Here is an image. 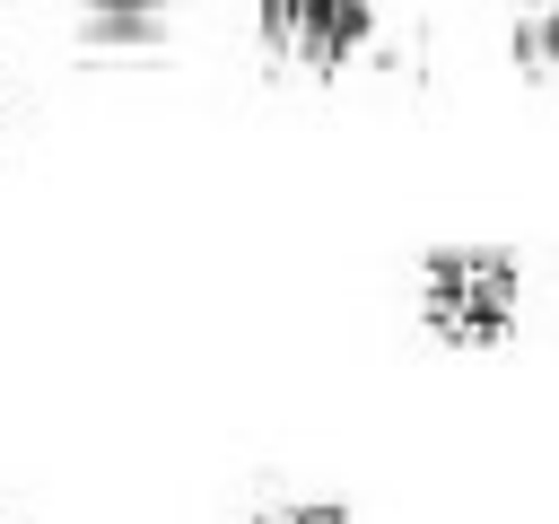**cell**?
I'll return each mask as SVG.
<instances>
[{
	"label": "cell",
	"instance_id": "1",
	"mask_svg": "<svg viewBox=\"0 0 559 524\" xmlns=\"http://www.w3.org/2000/svg\"><path fill=\"white\" fill-rule=\"evenodd\" d=\"M245 17H253L262 61L288 79H314V87L393 70V52H402L384 0H245Z\"/></svg>",
	"mask_w": 559,
	"mask_h": 524
},
{
	"label": "cell",
	"instance_id": "5",
	"mask_svg": "<svg viewBox=\"0 0 559 524\" xmlns=\"http://www.w3.org/2000/svg\"><path fill=\"white\" fill-rule=\"evenodd\" d=\"M253 524H349V507L341 498H271Z\"/></svg>",
	"mask_w": 559,
	"mask_h": 524
},
{
	"label": "cell",
	"instance_id": "2",
	"mask_svg": "<svg viewBox=\"0 0 559 524\" xmlns=\"http://www.w3.org/2000/svg\"><path fill=\"white\" fill-rule=\"evenodd\" d=\"M419 323L445 349H498L524 323V262L507 245H437L419 262Z\"/></svg>",
	"mask_w": 559,
	"mask_h": 524
},
{
	"label": "cell",
	"instance_id": "4",
	"mask_svg": "<svg viewBox=\"0 0 559 524\" xmlns=\"http://www.w3.org/2000/svg\"><path fill=\"white\" fill-rule=\"evenodd\" d=\"M515 44L542 70H559V0H515Z\"/></svg>",
	"mask_w": 559,
	"mask_h": 524
},
{
	"label": "cell",
	"instance_id": "3",
	"mask_svg": "<svg viewBox=\"0 0 559 524\" xmlns=\"http://www.w3.org/2000/svg\"><path fill=\"white\" fill-rule=\"evenodd\" d=\"M175 9H183V0H79V26H87V44H105V52H148V44H166Z\"/></svg>",
	"mask_w": 559,
	"mask_h": 524
}]
</instances>
